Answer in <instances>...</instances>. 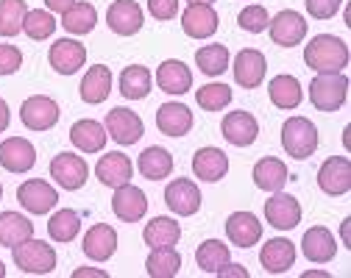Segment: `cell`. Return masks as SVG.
<instances>
[{"instance_id": "obj_43", "label": "cell", "mask_w": 351, "mask_h": 278, "mask_svg": "<svg viewBox=\"0 0 351 278\" xmlns=\"http://www.w3.org/2000/svg\"><path fill=\"white\" fill-rule=\"evenodd\" d=\"M23 31H25L31 39H36V42L51 39L53 31H56V20H53V14L45 12V9H28V14H25V20H23Z\"/></svg>"}, {"instance_id": "obj_23", "label": "cell", "mask_w": 351, "mask_h": 278, "mask_svg": "<svg viewBox=\"0 0 351 278\" xmlns=\"http://www.w3.org/2000/svg\"><path fill=\"white\" fill-rule=\"evenodd\" d=\"M259 264L265 267V273H271V275L287 273L295 264V245L290 240H285V237L268 240L259 251Z\"/></svg>"}, {"instance_id": "obj_5", "label": "cell", "mask_w": 351, "mask_h": 278, "mask_svg": "<svg viewBox=\"0 0 351 278\" xmlns=\"http://www.w3.org/2000/svg\"><path fill=\"white\" fill-rule=\"evenodd\" d=\"M104 128L117 145H134L145 134V125H143L140 114L131 112V109H123V106H117V109H112L106 114V125Z\"/></svg>"}, {"instance_id": "obj_26", "label": "cell", "mask_w": 351, "mask_h": 278, "mask_svg": "<svg viewBox=\"0 0 351 278\" xmlns=\"http://www.w3.org/2000/svg\"><path fill=\"white\" fill-rule=\"evenodd\" d=\"M156 84L162 92H167V95H184V92L193 89V73L184 62L167 59L156 70Z\"/></svg>"}, {"instance_id": "obj_47", "label": "cell", "mask_w": 351, "mask_h": 278, "mask_svg": "<svg viewBox=\"0 0 351 278\" xmlns=\"http://www.w3.org/2000/svg\"><path fill=\"white\" fill-rule=\"evenodd\" d=\"M148 12L151 17L156 20H173L176 14H179V0H148Z\"/></svg>"}, {"instance_id": "obj_39", "label": "cell", "mask_w": 351, "mask_h": 278, "mask_svg": "<svg viewBox=\"0 0 351 278\" xmlns=\"http://www.w3.org/2000/svg\"><path fill=\"white\" fill-rule=\"evenodd\" d=\"M195 64L204 75H221L229 70V48L226 45H204L195 53Z\"/></svg>"}, {"instance_id": "obj_50", "label": "cell", "mask_w": 351, "mask_h": 278, "mask_svg": "<svg viewBox=\"0 0 351 278\" xmlns=\"http://www.w3.org/2000/svg\"><path fill=\"white\" fill-rule=\"evenodd\" d=\"M9 123H12V112H9V103L0 98V134H3L6 128H9Z\"/></svg>"}, {"instance_id": "obj_32", "label": "cell", "mask_w": 351, "mask_h": 278, "mask_svg": "<svg viewBox=\"0 0 351 278\" xmlns=\"http://www.w3.org/2000/svg\"><path fill=\"white\" fill-rule=\"evenodd\" d=\"M268 95H271V103H274L276 109H285V112L298 109V103L304 101V92H301L298 78H295V75H287V73L276 75V78L268 84Z\"/></svg>"}, {"instance_id": "obj_41", "label": "cell", "mask_w": 351, "mask_h": 278, "mask_svg": "<svg viewBox=\"0 0 351 278\" xmlns=\"http://www.w3.org/2000/svg\"><path fill=\"white\" fill-rule=\"evenodd\" d=\"M28 14L25 0H0V36H17Z\"/></svg>"}, {"instance_id": "obj_21", "label": "cell", "mask_w": 351, "mask_h": 278, "mask_svg": "<svg viewBox=\"0 0 351 278\" xmlns=\"http://www.w3.org/2000/svg\"><path fill=\"white\" fill-rule=\"evenodd\" d=\"M217 25H221V20H217V12L206 3H190L182 14V28L190 39H209Z\"/></svg>"}, {"instance_id": "obj_27", "label": "cell", "mask_w": 351, "mask_h": 278, "mask_svg": "<svg viewBox=\"0 0 351 278\" xmlns=\"http://www.w3.org/2000/svg\"><path fill=\"white\" fill-rule=\"evenodd\" d=\"M193 173H195V178H201L206 184L221 181L229 173V156L221 148H201L193 156Z\"/></svg>"}, {"instance_id": "obj_14", "label": "cell", "mask_w": 351, "mask_h": 278, "mask_svg": "<svg viewBox=\"0 0 351 278\" xmlns=\"http://www.w3.org/2000/svg\"><path fill=\"white\" fill-rule=\"evenodd\" d=\"M265 220L279 231H290L301 223V203L293 195H285L282 190L271 192V198L265 201Z\"/></svg>"}, {"instance_id": "obj_38", "label": "cell", "mask_w": 351, "mask_h": 278, "mask_svg": "<svg viewBox=\"0 0 351 278\" xmlns=\"http://www.w3.org/2000/svg\"><path fill=\"white\" fill-rule=\"evenodd\" d=\"M81 231V217L73 209H59L48 220V234L53 242H73Z\"/></svg>"}, {"instance_id": "obj_45", "label": "cell", "mask_w": 351, "mask_h": 278, "mask_svg": "<svg viewBox=\"0 0 351 278\" xmlns=\"http://www.w3.org/2000/svg\"><path fill=\"white\" fill-rule=\"evenodd\" d=\"M306 3V12H310V17L315 20H332L340 6H343V0H304Z\"/></svg>"}, {"instance_id": "obj_52", "label": "cell", "mask_w": 351, "mask_h": 278, "mask_svg": "<svg viewBox=\"0 0 351 278\" xmlns=\"http://www.w3.org/2000/svg\"><path fill=\"white\" fill-rule=\"evenodd\" d=\"M84 275H98V278H106V273H104V270H93V267H81V270H75V273H73V278H84Z\"/></svg>"}, {"instance_id": "obj_36", "label": "cell", "mask_w": 351, "mask_h": 278, "mask_svg": "<svg viewBox=\"0 0 351 278\" xmlns=\"http://www.w3.org/2000/svg\"><path fill=\"white\" fill-rule=\"evenodd\" d=\"M182 270V256L176 248H151L145 259V273L151 278H173Z\"/></svg>"}, {"instance_id": "obj_35", "label": "cell", "mask_w": 351, "mask_h": 278, "mask_svg": "<svg viewBox=\"0 0 351 278\" xmlns=\"http://www.w3.org/2000/svg\"><path fill=\"white\" fill-rule=\"evenodd\" d=\"M137 167H140L143 178H148V181H162V178H167V175L173 173V156H170L165 148L151 145V148H145V151L140 153Z\"/></svg>"}, {"instance_id": "obj_13", "label": "cell", "mask_w": 351, "mask_h": 278, "mask_svg": "<svg viewBox=\"0 0 351 278\" xmlns=\"http://www.w3.org/2000/svg\"><path fill=\"white\" fill-rule=\"evenodd\" d=\"M143 23H145V14L134 0H114L106 12V25L117 36H134L143 28Z\"/></svg>"}, {"instance_id": "obj_19", "label": "cell", "mask_w": 351, "mask_h": 278, "mask_svg": "<svg viewBox=\"0 0 351 278\" xmlns=\"http://www.w3.org/2000/svg\"><path fill=\"white\" fill-rule=\"evenodd\" d=\"M84 256L93 262H106L117 251V231L106 223H95L90 231L84 234Z\"/></svg>"}, {"instance_id": "obj_18", "label": "cell", "mask_w": 351, "mask_h": 278, "mask_svg": "<svg viewBox=\"0 0 351 278\" xmlns=\"http://www.w3.org/2000/svg\"><path fill=\"white\" fill-rule=\"evenodd\" d=\"M95 175L98 181L104 184V187H123V184H131V175H134V164H131V159L120 151H112L106 156H101V162L95 164Z\"/></svg>"}, {"instance_id": "obj_1", "label": "cell", "mask_w": 351, "mask_h": 278, "mask_svg": "<svg viewBox=\"0 0 351 278\" xmlns=\"http://www.w3.org/2000/svg\"><path fill=\"white\" fill-rule=\"evenodd\" d=\"M304 64L315 73H343L348 67V45L335 34H318L306 45Z\"/></svg>"}, {"instance_id": "obj_42", "label": "cell", "mask_w": 351, "mask_h": 278, "mask_svg": "<svg viewBox=\"0 0 351 278\" xmlns=\"http://www.w3.org/2000/svg\"><path fill=\"white\" fill-rule=\"evenodd\" d=\"M195 101L204 112H221L232 103V89L226 84H204L195 92Z\"/></svg>"}, {"instance_id": "obj_25", "label": "cell", "mask_w": 351, "mask_h": 278, "mask_svg": "<svg viewBox=\"0 0 351 278\" xmlns=\"http://www.w3.org/2000/svg\"><path fill=\"white\" fill-rule=\"evenodd\" d=\"M78 92H81V101L84 103H90V106L104 103L112 95V70L106 64L90 67V70L84 73V78H81Z\"/></svg>"}, {"instance_id": "obj_12", "label": "cell", "mask_w": 351, "mask_h": 278, "mask_svg": "<svg viewBox=\"0 0 351 278\" xmlns=\"http://www.w3.org/2000/svg\"><path fill=\"white\" fill-rule=\"evenodd\" d=\"M112 212L123 223H137L148 212V198L140 187H134V184H123V187H117L112 195Z\"/></svg>"}, {"instance_id": "obj_55", "label": "cell", "mask_w": 351, "mask_h": 278, "mask_svg": "<svg viewBox=\"0 0 351 278\" xmlns=\"http://www.w3.org/2000/svg\"><path fill=\"white\" fill-rule=\"evenodd\" d=\"M0 198H3V184H0Z\"/></svg>"}, {"instance_id": "obj_24", "label": "cell", "mask_w": 351, "mask_h": 278, "mask_svg": "<svg viewBox=\"0 0 351 278\" xmlns=\"http://www.w3.org/2000/svg\"><path fill=\"white\" fill-rule=\"evenodd\" d=\"M226 237L237 248H251L262 240V223L251 212H234L226 220Z\"/></svg>"}, {"instance_id": "obj_17", "label": "cell", "mask_w": 351, "mask_h": 278, "mask_svg": "<svg viewBox=\"0 0 351 278\" xmlns=\"http://www.w3.org/2000/svg\"><path fill=\"white\" fill-rule=\"evenodd\" d=\"M0 164L9 173H28L36 164V148L23 136H9L0 142Z\"/></svg>"}, {"instance_id": "obj_2", "label": "cell", "mask_w": 351, "mask_h": 278, "mask_svg": "<svg viewBox=\"0 0 351 278\" xmlns=\"http://www.w3.org/2000/svg\"><path fill=\"white\" fill-rule=\"evenodd\" d=\"M282 148L287 156L304 162L318 151V128L306 117H287L282 125Z\"/></svg>"}, {"instance_id": "obj_7", "label": "cell", "mask_w": 351, "mask_h": 278, "mask_svg": "<svg viewBox=\"0 0 351 278\" xmlns=\"http://www.w3.org/2000/svg\"><path fill=\"white\" fill-rule=\"evenodd\" d=\"M17 201L31 214H48L59 203V192L51 187L48 181L31 178V181H25V184L17 187Z\"/></svg>"}, {"instance_id": "obj_37", "label": "cell", "mask_w": 351, "mask_h": 278, "mask_svg": "<svg viewBox=\"0 0 351 278\" xmlns=\"http://www.w3.org/2000/svg\"><path fill=\"white\" fill-rule=\"evenodd\" d=\"M195 262L204 273L215 275L217 270H221L223 264L232 262V253H229V245H223L221 240H204L195 251Z\"/></svg>"}, {"instance_id": "obj_28", "label": "cell", "mask_w": 351, "mask_h": 278, "mask_svg": "<svg viewBox=\"0 0 351 278\" xmlns=\"http://www.w3.org/2000/svg\"><path fill=\"white\" fill-rule=\"evenodd\" d=\"M156 128L165 136H184L193 128V112L184 103H162L156 109Z\"/></svg>"}, {"instance_id": "obj_9", "label": "cell", "mask_w": 351, "mask_h": 278, "mask_svg": "<svg viewBox=\"0 0 351 278\" xmlns=\"http://www.w3.org/2000/svg\"><path fill=\"white\" fill-rule=\"evenodd\" d=\"M165 203L173 214H179V217H190L201 209V190H198V184L190 181V178H176L167 184V190H165Z\"/></svg>"}, {"instance_id": "obj_40", "label": "cell", "mask_w": 351, "mask_h": 278, "mask_svg": "<svg viewBox=\"0 0 351 278\" xmlns=\"http://www.w3.org/2000/svg\"><path fill=\"white\" fill-rule=\"evenodd\" d=\"M95 23H98V12H95L93 3H75L70 12L62 14V25H64V31L78 34V36L90 34V31L95 28Z\"/></svg>"}, {"instance_id": "obj_53", "label": "cell", "mask_w": 351, "mask_h": 278, "mask_svg": "<svg viewBox=\"0 0 351 278\" xmlns=\"http://www.w3.org/2000/svg\"><path fill=\"white\" fill-rule=\"evenodd\" d=\"M190 3H206V6H212L215 0H190Z\"/></svg>"}, {"instance_id": "obj_30", "label": "cell", "mask_w": 351, "mask_h": 278, "mask_svg": "<svg viewBox=\"0 0 351 278\" xmlns=\"http://www.w3.org/2000/svg\"><path fill=\"white\" fill-rule=\"evenodd\" d=\"M106 128L98 120H78L70 128V142L84 153H98L106 145Z\"/></svg>"}, {"instance_id": "obj_44", "label": "cell", "mask_w": 351, "mask_h": 278, "mask_svg": "<svg viewBox=\"0 0 351 278\" xmlns=\"http://www.w3.org/2000/svg\"><path fill=\"white\" fill-rule=\"evenodd\" d=\"M237 23H240V28L248 31V34H262V31H268L271 14H268L265 6H256V3H254V6H245V9L240 12Z\"/></svg>"}, {"instance_id": "obj_4", "label": "cell", "mask_w": 351, "mask_h": 278, "mask_svg": "<svg viewBox=\"0 0 351 278\" xmlns=\"http://www.w3.org/2000/svg\"><path fill=\"white\" fill-rule=\"evenodd\" d=\"M12 256H14V264L28 273V275H48L56 270V251L53 245L42 242V240H23L20 245L12 248Z\"/></svg>"}, {"instance_id": "obj_34", "label": "cell", "mask_w": 351, "mask_h": 278, "mask_svg": "<svg viewBox=\"0 0 351 278\" xmlns=\"http://www.w3.org/2000/svg\"><path fill=\"white\" fill-rule=\"evenodd\" d=\"M151 92V70L143 64H131L120 73V95L128 101H143Z\"/></svg>"}, {"instance_id": "obj_8", "label": "cell", "mask_w": 351, "mask_h": 278, "mask_svg": "<svg viewBox=\"0 0 351 278\" xmlns=\"http://www.w3.org/2000/svg\"><path fill=\"white\" fill-rule=\"evenodd\" d=\"M51 178L62 190L75 192L86 184V178H90V167H86V162L75 153H59L51 162Z\"/></svg>"}, {"instance_id": "obj_11", "label": "cell", "mask_w": 351, "mask_h": 278, "mask_svg": "<svg viewBox=\"0 0 351 278\" xmlns=\"http://www.w3.org/2000/svg\"><path fill=\"white\" fill-rule=\"evenodd\" d=\"M306 25H310V23H306L298 12L285 9V12H279V14L268 23V31H271L274 45H279V48H293V45H301V42H304Z\"/></svg>"}, {"instance_id": "obj_15", "label": "cell", "mask_w": 351, "mask_h": 278, "mask_svg": "<svg viewBox=\"0 0 351 278\" xmlns=\"http://www.w3.org/2000/svg\"><path fill=\"white\" fill-rule=\"evenodd\" d=\"M221 131H223L226 142H232L237 148H248L259 136V123L251 112H229L221 123Z\"/></svg>"}, {"instance_id": "obj_29", "label": "cell", "mask_w": 351, "mask_h": 278, "mask_svg": "<svg viewBox=\"0 0 351 278\" xmlns=\"http://www.w3.org/2000/svg\"><path fill=\"white\" fill-rule=\"evenodd\" d=\"M287 181H290V173H287V164L282 159L265 156L254 164V184L262 192H279Z\"/></svg>"}, {"instance_id": "obj_54", "label": "cell", "mask_w": 351, "mask_h": 278, "mask_svg": "<svg viewBox=\"0 0 351 278\" xmlns=\"http://www.w3.org/2000/svg\"><path fill=\"white\" fill-rule=\"evenodd\" d=\"M6 275V267H3V262H0V278H3Z\"/></svg>"}, {"instance_id": "obj_6", "label": "cell", "mask_w": 351, "mask_h": 278, "mask_svg": "<svg viewBox=\"0 0 351 278\" xmlns=\"http://www.w3.org/2000/svg\"><path fill=\"white\" fill-rule=\"evenodd\" d=\"M59 103L48 95H34L20 106V120L28 131H48L59 123Z\"/></svg>"}, {"instance_id": "obj_46", "label": "cell", "mask_w": 351, "mask_h": 278, "mask_svg": "<svg viewBox=\"0 0 351 278\" xmlns=\"http://www.w3.org/2000/svg\"><path fill=\"white\" fill-rule=\"evenodd\" d=\"M23 67V53L14 45H0V75H12Z\"/></svg>"}, {"instance_id": "obj_22", "label": "cell", "mask_w": 351, "mask_h": 278, "mask_svg": "<svg viewBox=\"0 0 351 278\" xmlns=\"http://www.w3.org/2000/svg\"><path fill=\"white\" fill-rule=\"evenodd\" d=\"M268 73V62L259 51L254 48H245L234 56V81L243 86V89H256L262 84Z\"/></svg>"}, {"instance_id": "obj_16", "label": "cell", "mask_w": 351, "mask_h": 278, "mask_svg": "<svg viewBox=\"0 0 351 278\" xmlns=\"http://www.w3.org/2000/svg\"><path fill=\"white\" fill-rule=\"evenodd\" d=\"M48 62L51 67L59 73V75H73L84 67L86 62V48L75 39H56L51 45V53H48Z\"/></svg>"}, {"instance_id": "obj_48", "label": "cell", "mask_w": 351, "mask_h": 278, "mask_svg": "<svg viewBox=\"0 0 351 278\" xmlns=\"http://www.w3.org/2000/svg\"><path fill=\"white\" fill-rule=\"evenodd\" d=\"M215 275H221V278H229V275H234V278H248V270L245 267H240V264H223L221 270H217Z\"/></svg>"}, {"instance_id": "obj_20", "label": "cell", "mask_w": 351, "mask_h": 278, "mask_svg": "<svg viewBox=\"0 0 351 278\" xmlns=\"http://www.w3.org/2000/svg\"><path fill=\"white\" fill-rule=\"evenodd\" d=\"M301 251L304 256L315 262V264H326L335 259L337 253V242L332 237V231L324 228V225H313V228H306L304 231V237H301Z\"/></svg>"}, {"instance_id": "obj_10", "label": "cell", "mask_w": 351, "mask_h": 278, "mask_svg": "<svg viewBox=\"0 0 351 278\" xmlns=\"http://www.w3.org/2000/svg\"><path fill=\"white\" fill-rule=\"evenodd\" d=\"M318 187L321 192L340 198L351 190V162L348 156H329L318 170Z\"/></svg>"}, {"instance_id": "obj_33", "label": "cell", "mask_w": 351, "mask_h": 278, "mask_svg": "<svg viewBox=\"0 0 351 278\" xmlns=\"http://www.w3.org/2000/svg\"><path fill=\"white\" fill-rule=\"evenodd\" d=\"M28 237H34V223L25 214H17V212H3L0 214V245L14 248Z\"/></svg>"}, {"instance_id": "obj_49", "label": "cell", "mask_w": 351, "mask_h": 278, "mask_svg": "<svg viewBox=\"0 0 351 278\" xmlns=\"http://www.w3.org/2000/svg\"><path fill=\"white\" fill-rule=\"evenodd\" d=\"M45 6H48V12L53 14H64V12H70L73 6H75V0H45Z\"/></svg>"}, {"instance_id": "obj_3", "label": "cell", "mask_w": 351, "mask_h": 278, "mask_svg": "<svg viewBox=\"0 0 351 278\" xmlns=\"http://www.w3.org/2000/svg\"><path fill=\"white\" fill-rule=\"evenodd\" d=\"M348 98V78L343 73H318L310 84V103L318 112H340Z\"/></svg>"}, {"instance_id": "obj_31", "label": "cell", "mask_w": 351, "mask_h": 278, "mask_svg": "<svg viewBox=\"0 0 351 278\" xmlns=\"http://www.w3.org/2000/svg\"><path fill=\"white\" fill-rule=\"evenodd\" d=\"M143 240L148 248H176L182 240V225L173 217H154L143 231Z\"/></svg>"}, {"instance_id": "obj_51", "label": "cell", "mask_w": 351, "mask_h": 278, "mask_svg": "<svg viewBox=\"0 0 351 278\" xmlns=\"http://www.w3.org/2000/svg\"><path fill=\"white\" fill-rule=\"evenodd\" d=\"M340 237H343V245L351 251V217H346V220L340 223Z\"/></svg>"}]
</instances>
